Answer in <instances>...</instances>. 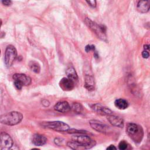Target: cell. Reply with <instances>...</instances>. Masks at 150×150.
<instances>
[{
  "label": "cell",
  "mask_w": 150,
  "mask_h": 150,
  "mask_svg": "<svg viewBox=\"0 0 150 150\" xmlns=\"http://www.w3.org/2000/svg\"><path fill=\"white\" fill-rule=\"evenodd\" d=\"M23 118V115L18 111H12L0 115V122L7 125L19 124Z\"/></svg>",
  "instance_id": "cell-1"
},
{
  "label": "cell",
  "mask_w": 150,
  "mask_h": 150,
  "mask_svg": "<svg viewBox=\"0 0 150 150\" xmlns=\"http://www.w3.org/2000/svg\"><path fill=\"white\" fill-rule=\"evenodd\" d=\"M1 150H19V148L13 145V142L11 136L6 132L0 134Z\"/></svg>",
  "instance_id": "cell-2"
},
{
  "label": "cell",
  "mask_w": 150,
  "mask_h": 150,
  "mask_svg": "<svg viewBox=\"0 0 150 150\" xmlns=\"http://www.w3.org/2000/svg\"><path fill=\"white\" fill-rule=\"evenodd\" d=\"M85 22L86 25L95 32V33L99 37V38L103 40H106V29L104 26L98 25L87 18L85 19Z\"/></svg>",
  "instance_id": "cell-3"
},
{
  "label": "cell",
  "mask_w": 150,
  "mask_h": 150,
  "mask_svg": "<svg viewBox=\"0 0 150 150\" xmlns=\"http://www.w3.org/2000/svg\"><path fill=\"white\" fill-rule=\"evenodd\" d=\"M14 80V85L15 87L21 90L23 86H28L31 83V79L30 77L22 73H16L13 75Z\"/></svg>",
  "instance_id": "cell-4"
},
{
  "label": "cell",
  "mask_w": 150,
  "mask_h": 150,
  "mask_svg": "<svg viewBox=\"0 0 150 150\" xmlns=\"http://www.w3.org/2000/svg\"><path fill=\"white\" fill-rule=\"evenodd\" d=\"M42 125L46 128H48L59 132L68 131V130L70 129L69 126L67 124L59 121L45 122L42 123Z\"/></svg>",
  "instance_id": "cell-5"
},
{
  "label": "cell",
  "mask_w": 150,
  "mask_h": 150,
  "mask_svg": "<svg viewBox=\"0 0 150 150\" xmlns=\"http://www.w3.org/2000/svg\"><path fill=\"white\" fill-rule=\"evenodd\" d=\"M17 56V51L12 45H8L5 53V63L8 67H10L13 64Z\"/></svg>",
  "instance_id": "cell-6"
},
{
  "label": "cell",
  "mask_w": 150,
  "mask_h": 150,
  "mask_svg": "<svg viewBox=\"0 0 150 150\" xmlns=\"http://www.w3.org/2000/svg\"><path fill=\"white\" fill-rule=\"evenodd\" d=\"M72 140L80 144L86 145L90 148H92L96 145V142L87 135H80L73 136L72 137Z\"/></svg>",
  "instance_id": "cell-7"
},
{
  "label": "cell",
  "mask_w": 150,
  "mask_h": 150,
  "mask_svg": "<svg viewBox=\"0 0 150 150\" xmlns=\"http://www.w3.org/2000/svg\"><path fill=\"white\" fill-rule=\"evenodd\" d=\"M74 85L75 83L67 77H63L59 81V86L64 91L72 90Z\"/></svg>",
  "instance_id": "cell-8"
},
{
  "label": "cell",
  "mask_w": 150,
  "mask_h": 150,
  "mask_svg": "<svg viewBox=\"0 0 150 150\" xmlns=\"http://www.w3.org/2000/svg\"><path fill=\"white\" fill-rule=\"evenodd\" d=\"M89 122L91 128L98 132L101 133H105L108 131V127L103 123L101 122L100 121L97 120H90Z\"/></svg>",
  "instance_id": "cell-9"
},
{
  "label": "cell",
  "mask_w": 150,
  "mask_h": 150,
  "mask_svg": "<svg viewBox=\"0 0 150 150\" xmlns=\"http://www.w3.org/2000/svg\"><path fill=\"white\" fill-rule=\"evenodd\" d=\"M91 108L97 113L102 115H108L112 114V111L111 110L99 104H93Z\"/></svg>",
  "instance_id": "cell-10"
},
{
  "label": "cell",
  "mask_w": 150,
  "mask_h": 150,
  "mask_svg": "<svg viewBox=\"0 0 150 150\" xmlns=\"http://www.w3.org/2000/svg\"><path fill=\"white\" fill-rule=\"evenodd\" d=\"M107 118L109 122L113 126L120 128H122L124 127V121L120 117L114 115H107Z\"/></svg>",
  "instance_id": "cell-11"
},
{
  "label": "cell",
  "mask_w": 150,
  "mask_h": 150,
  "mask_svg": "<svg viewBox=\"0 0 150 150\" xmlns=\"http://www.w3.org/2000/svg\"><path fill=\"white\" fill-rule=\"evenodd\" d=\"M54 109L60 112H67L70 110V106L68 102L66 101H62L57 103L54 107Z\"/></svg>",
  "instance_id": "cell-12"
},
{
  "label": "cell",
  "mask_w": 150,
  "mask_h": 150,
  "mask_svg": "<svg viewBox=\"0 0 150 150\" xmlns=\"http://www.w3.org/2000/svg\"><path fill=\"white\" fill-rule=\"evenodd\" d=\"M47 141V138L45 136L39 134H35L32 135V143L36 146H42L46 144Z\"/></svg>",
  "instance_id": "cell-13"
},
{
  "label": "cell",
  "mask_w": 150,
  "mask_h": 150,
  "mask_svg": "<svg viewBox=\"0 0 150 150\" xmlns=\"http://www.w3.org/2000/svg\"><path fill=\"white\" fill-rule=\"evenodd\" d=\"M126 131L127 133L133 136L136 134H138L139 133L140 128L138 125L134 123H128L127 125Z\"/></svg>",
  "instance_id": "cell-14"
},
{
  "label": "cell",
  "mask_w": 150,
  "mask_h": 150,
  "mask_svg": "<svg viewBox=\"0 0 150 150\" xmlns=\"http://www.w3.org/2000/svg\"><path fill=\"white\" fill-rule=\"evenodd\" d=\"M137 11L141 13H146L149 9V1H139L137 5Z\"/></svg>",
  "instance_id": "cell-15"
},
{
  "label": "cell",
  "mask_w": 150,
  "mask_h": 150,
  "mask_svg": "<svg viewBox=\"0 0 150 150\" xmlns=\"http://www.w3.org/2000/svg\"><path fill=\"white\" fill-rule=\"evenodd\" d=\"M95 82L93 76L86 75L84 77V87L88 90H92L94 88Z\"/></svg>",
  "instance_id": "cell-16"
},
{
  "label": "cell",
  "mask_w": 150,
  "mask_h": 150,
  "mask_svg": "<svg viewBox=\"0 0 150 150\" xmlns=\"http://www.w3.org/2000/svg\"><path fill=\"white\" fill-rule=\"evenodd\" d=\"M67 145L69 147H70V148H71L73 150H86V149L91 148L90 147H89L88 146L80 144L73 140L69 141L67 142Z\"/></svg>",
  "instance_id": "cell-17"
},
{
  "label": "cell",
  "mask_w": 150,
  "mask_h": 150,
  "mask_svg": "<svg viewBox=\"0 0 150 150\" xmlns=\"http://www.w3.org/2000/svg\"><path fill=\"white\" fill-rule=\"evenodd\" d=\"M66 73L67 76V78H69V79L72 80L74 83H76V82L78 80V76L75 69L72 67H69L66 70Z\"/></svg>",
  "instance_id": "cell-18"
},
{
  "label": "cell",
  "mask_w": 150,
  "mask_h": 150,
  "mask_svg": "<svg viewBox=\"0 0 150 150\" xmlns=\"http://www.w3.org/2000/svg\"><path fill=\"white\" fill-rule=\"evenodd\" d=\"M115 106L120 110H125L128 107V104L127 101L122 98H119L115 101Z\"/></svg>",
  "instance_id": "cell-19"
},
{
  "label": "cell",
  "mask_w": 150,
  "mask_h": 150,
  "mask_svg": "<svg viewBox=\"0 0 150 150\" xmlns=\"http://www.w3.org/2000/svg\"><path fill=\"white\" fill-rule=\"evenodd\" d=\"M30 67L31 70L36 73H39L40 70V67L39 64L38 63L34 62H32L30 63Z\"/></svg>",
  "instance_id": "cell-20"
},
{
  "label": "cell",
  "mask_w": 150,
  "mask_h": 150,
  "mask_svg": "<svg viewBox=\"0 0 150 150\" xmlns=\"http://www.w3.org/2000/svg\"><path fill=\"white\" fill-rule=\"evenodd\" d=\"M72 109L74 111V112H75L76 113H81L82 111V110H83V107L80 104L76 103L73 104Z\"/></svg>",
  "instance_id": "cell-21"
},
{
  "label": "cell",
  "mask_w": 150,
  "mask_h": 150,
  "mask_svg": "<svg viewBox=\"0 0 150 150\" xmlns=\"http://www.w3.org/2000/svg\"><path fill=\"white\" fill-rule=\"evenodd\" d=\"M128 146V144L125 141H121L118 145V148L120 150H126Z\"/></svg>",
  "instance_id": "cell-22"
},
{
  "label": "cell",
  "mask_w": 150,
  "mask_h": 150,
  "mask_svg": "<svg viewBox=\"0 0 150 150\" xmlns=\"http://www.w3.org/2000/svg\"><path fill=\"white\" fill-rule=\"evenodd\" d=\"M86 2L88 4L89 6H91L93 8H94L96 6V1H94V0H93V1H86Z\"/></svg>",
  "instance_id": "cell-23"
},
{
  "label": "cell",
  "mask_w": 150,
  "mask_h": 150,
  "mask_svg": "<svg viewBox=\"0 0 150 150\" xmlns=\"http://www.w3.org/2000/svg\"><path fill=\"white\" fill-rule=\"evenodd\" d=\"M93 50H94V46L93 45H87L85 47V50L86 51V52H88Z\"/></svg>",
  "instance_id": "cell-24"
},
{
  "label": "cell",
  "mask_w": 150,
  "mask_h": 150,
  "mask_svg": "<svg viewBox=\"0 0 150 150\" xmlns=\"http://www.w3.org/2000/svg\"><path fill=\"white\" fill-rule=\"evenodd\" d=\"M2 3L3 4V5H6V6H9L12 4V1H9V0H4L2 1Z\"/></svg>",
  "instance_id": "cell-25"
},
{
  "label": "cell",
  "mask_w": 150,
  "mask_h": 150,
  "mask_svg": "<svg viewBox=\"0 0 150 150\" xmlns=\"http://www.w3.org/2000/svg\"><path fill=\"white\" fill-rule=\"evenodd\" d=\"M142 57L146 59V58H148L149 57V53L146 50H144V51H143L142 52Z\"/></svg>",
  "instance_id": "cell-26"
},
{
  "label": "cell",
  "mask_w": 150,
  "mask_h": 150,
  "mask_svg": "<svg viewBox=\"0 0 150 150\" xmlns=\"http://www.w3.org/2000/svg\"><path fill=\"white\" fill-rule=\"evenodd\" d=\"M106 150H117V148L114 145H110L109 146H108Z\"/></svg>",
  "instance_id": "cell-27"
},
{
  "label": "cell",
  "mask_w": 150,
  "mask_h": 150,
  "mask_svg": "<svg viewBox=\"0 0 150 150\" xmlns=\"http://www.w3.org/2000/svg\"><path fill=\"white\" fill-rule=\"evenodd\" d=\"M144 48L145 49H149V46H148V45H145L144 47Z\"/></svg>",
  "instance_id": "cell-28"
},
{
  "label": "cell",
  "mask_w": 150,
  "mask_h": 150,
  "mask_svg": "<svg viewBox=\"0 0 150 150\" xmlns=\"http://www.w3.org/2000/svg\"><path fill=\"white\" fill-rule=\"evenodd\" d=\"M31 150H40L39 149H38V148H33V149H32Z\"/></svg>",
  "instance_id": "cell-29"
},
{
  "label": "cell",
  "mask_w": 150,
  "mask_h": 150,
  "mask_svg": "<svg viewBox=\"0 0 150 150\" xmlns=\"http://www.w3.org/2000/svg\"><path fill=\"white\" fill-rule=\"evenodd\" d=\"M1 25H2V21L1 19H0V28H1Z\"/></svg>",
  "instance_id": "cell-30"
},
{
  "label": "cell",
  "mask_w": 150,
  "mask_h": 150,
  "mask_svg": "<svg viewBox=\"0 0 150 150\" xmlns=\"http://www.w3.org/2000/svg\"><path fill=\"white\" fill-rule=\"evenodd\" d=\"M0 53H1V50H0Z\"/></svg>",
  "instance_id": "cell-31"
}]
</instances>
